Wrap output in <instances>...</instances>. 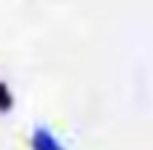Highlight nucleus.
I'll use <instances>...</instances> for the list:
<instances>
[{
  "mask_svg": "<svg viewBox=\"0 0 153 150\" xmlns=\"http://www.w3.org/2000/svg\"><path fill=\"white\" fill-rule=\"evenodd\" d=\"M16 107V97H13V89L0 78V115H8L11 110Z\"/></svg>",
  "mask_w": 153,
  "mask_h": 150,
  "instance_id": "2",
  "label": "nucleus"
},
{
  "mask_svg": "<svg viewBox=\"0 0 153 150\" xmlns=\"http://www.w3.org/2000/svg\"><path fill=\"white\" fill-rule=\"evenodd\" d=\"M30 150H67L65 142L48 129V126H35L32 134H30Z\"/></svg>",
  "mask_w": 153,
  "mask_h": 150,
  "instance_id": "1",
  "label": "nucleus"
}]
</instances>
